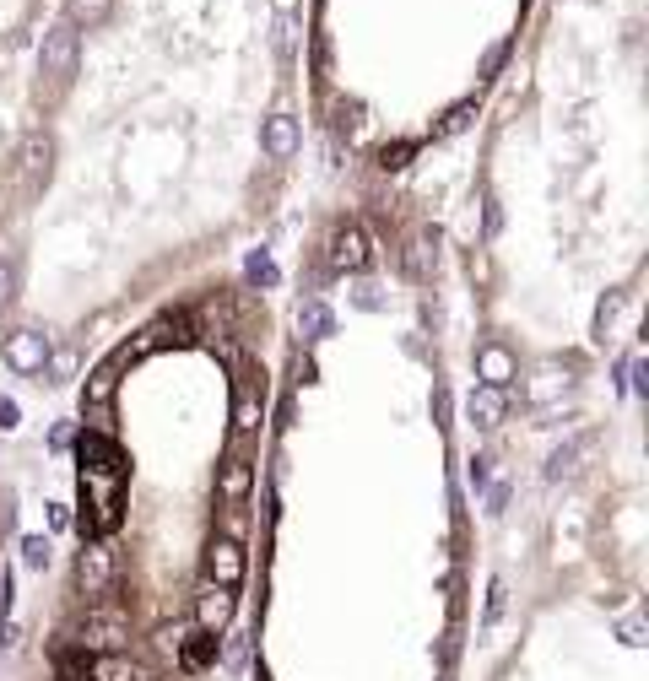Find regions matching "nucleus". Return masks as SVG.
I'll return each mask as SVG.
<instances>
[{
	"mask_svg": "<svg viewBox=\"0 0 649 681\" xmlns=\"http://www.w3.org/2000/svg\"><path fill=\"white\" fill-rule=\"evenodd\" d=\"M71 76H76V28L71 22H55L44 33V49H38V82L55 98V92L71 87Z\"/></svg>",
	"mask_w": 649,
	"mask_h": 681,
	"instance_id": "nucleus-1",
	"label": "nucleus"
},
{
	"mask_svg": "<svg viewBox=\"0 0 649 681\" xmlns=\"http://www.w3.org/2000/svg\"><path fill=\"white\" fill-rule=\"evenodd\" d=\"M49 157H55V141H49L44 130H28L17 146V190L22 195H33L38 184L49 179Z\"/></svg>",
	"mask_w": 649,
	"mask_h": 681,
	"instance_id": "nucleus-2",
	"label": "nucleus"
},
{
	"mask_svg": "<svg viewBox=\"0 0 649 681\" xmlns=\"http://www.w3.org/2000/svg\"><path fill=\"white\" fill-rule=\"evenodd\" d=\"M325 260H330V271H363V265H368V233H363L357 222L330 227Z\"/></svg>",
	"mask_w": 649,
	"mask_h": 681,
	"instance_id": "nucleus-3",
	"label": "nucleus"
},
{
	"mask_svg": "<svg viewBox=\"0 0 649 681\" xmlns=\"http://www.w3.org/2000/svg\"><path fill=\"white\" fill-rule=\"evenodd\" d=\"M6 363L17 373H44L49 336H44V330H17V336H6Z\"/></svg>",
	"mask_w": 649,
	"mask_h": 681,
	"instance_id": "nucleus-4",
	"label": "nucleus"
},
{
	"mask_svg": "<svg viewBox=\"0 0 649 681\" xmlns=\"http://www.w3.org/2000/svg\"><path fill=\"white\" fill-rule=\"evenodd\" d=\"M206 568H211V584H233L244 579V546H238L233 536H217L211 541V552H206Z\"/></svg>",
	"mask_w": 649,
	"mask_h": 681,
	"instance_id": "nucleus-5",
	"label": "nucleus"
},
{
	"mask_svg": "<svg viewBox=\"0 0 649 681\" xmlns=\"http://www.w3.org/2000/svg\"><path fill=\"white\" fill-rule=\"evenodd\" d=\"M76 454H82V465H87L92 482H109V476H119V449H114L103 433H82Z\"/></svg>",
	"mask_w": 649,
	"mask_h": 681,
	"instance_id": "nucleus-6",
	"label": "nucleus"
},
{
	"mask_svg": "<svg viewBox=\"0 0 649 681\" xmlns=\"http://www.w3.org/2000/svg\"><path fill=\"white\" fill-rule=\"evenodd\" d=\"M476 379H482L487 390H509V379H514L509 346H503V341H487L482 352H476Z\"/></svg>",
	"mask_w": 649,
	"mask_h": 681,
	"instance_id": "nucleus-7",
	"label": "nucleus"
},
{
	"mask_svg": "<svg viewBox=\"0 0 649 681\" xmlns=\"http://www.w3.org/2000/svg\"><path fill=\"white\" fill-rule=\"evenodd\" d=\"M195 617H201V633H222V627L233 622V590L228 584H206Z\"/></svg>",
	"mask_w": 649,
	"mask_h": 681,
	"instance_id": "nucleus-8",
	"label": "nucleus"
},
{
	"mask_svg": "<svg viewBox=\"0 0 649 681\" xmlns=\"http://www.w3.org/2000/svg\"><path fill=\"white\" fill-rule=\"evenodd\" d=\"M466 417L476 427H498L503 417H509V390H487V384H476L471 400H466Z\"/></svg>",
	"mask_w": 649,
	"mask_h": 681,
	"instance_id": "nucleus-9",
	"label": "nucleus"
},
{
	"mask_svg": "<svg viewBox=\"0 0 649 681\" xmlns=\"http://www.w3.org/2000/svg\"><path fill=\"white\" fill-rule=\"evenodd\" d=\"M76 579H82V590H87V595H103V590H109V579H114V557H109V546H87L82 563H76Z\"/></svg>",
	"mask_w": 649,
	"mask_h": 681,
	"instance_id": "nucleus-10",
	"label": "nucleus"
},
{
	"mask_svg": "<svg viewBox=\"0 0 649 681\" xmlns=\"http://www.w3.org/2000/svg\"><path fill=\"white\" fill-rule=\"evenodd\" d=\"M266 152L271 157H293L298 152V119L293 114H271L266 119Z\"/></svg>",
	"mask_w": 649,
	"mask_h": 681,
	"instance_id": "nucleus-11",
	"label": "nucleus"
},
{
	"mask_svg": "<svg viewBox=\"0 0 649 681\" xmlns=\"http://www.w3.org/2000/svg\"><path fill=\"white\" fill-rule=\"evenodd\" d=\"M233 422H238V433H255V427H260V384H255V373H249V379L238 384V400H233Z\"/></svg>",
	"mask_w": 649,
	"mask_h": 681,
	"instance_id": "nucleus-12",
	"label": "nucleus"
},
{
	"mask_svg": "<svg viewBox=\"0 0 649 681\" xmlns=\"http://www.w3.org/2000/svg\"><path fill=\"white\" fill-rule=\"evenodd\" d=\"M92 681H152L147 665H130L125 654H103L98 665H92Z\"/></svg>",
	"mask_w": 649,
	"mask_h": 681,
	"instance_id": "nucleus-13",
	"label": "nucleus"
},
{
	"mask_svg": "<svg viewBox=\"0 0 649 681\" xmlns=\"http://www.w3.org/2000/svg\"><path fill=\"white\" fill-rule=\"evenodd\" d=\"M249 482H255V471H249V460H228L222 465V498H228V509L249 498Z\"/></svg>",
	"mask_w": 649,
	"mask_h": 681,
	"instance_id": "nucleus-14",
	"label": "nucleus"
},
{
	"mask_svg": "<svg viewBox=\"0 0 649 681\" xmlns=\"http://www.w3.org/2000/svg\"><path fill=\"white\" fill-rule=\"evenodd\" d=\"M109 11H114V0H71V6H65V22H71V28H103Z\"/></svg>",
	"mask_w": 649,
	"mask_h": 681,
	"instance_id": "nucleus-15",
	"label": "nucleus"
},
{
	"mask_svg": "<svg viewBox=\"0 0 649 681\" xmlns=\"http://www.w3.org/2000/svg\"><path fill=\"white\" fill-rule=\"evenodd\" d=\"M109 400H114V368H98L87 379V411L92 417H109Z\"/></svg>",
	"mask_w": 649,
	"mask_h": 681,
	"instance_id": "nucleus-16",
	"label": "nucleus"
},
{
	"mask_svg": "<svg viewBox=\"0 0 649 681\" xmlns=\"http://www.w3.org/2000/svg\"><path fill=\"white\" fill-rule=\"evenodd\" d=\"M179 660H184V671H201V665L217 660V638H211V633H190V638H184V649H179Z\"/></svg>",
	"mask_w": 649,
	"mask_h": 681,
	"instance_id": "nucleus-17",
	"label": "nucleus"
},
{
	"mask_svg": "<svg viewBox=\"0 0 649 681\" xmlns=\"http://www.w3.org/2000/svg\"><path fill=\"white\" fill-rule=\"evenodd\" d=\"M558 390H568V368L541 363V368H536V384H531V400H552Z\"/></svg>",
	"mask_w": 649,
	"mask_h": 681,
	"instance_id": "nucleus-18",
	"label": "nucleus"
},
{
	"mask_svg": "<svg viewBox=\"0 0 649 681\" xmlns=\"http://www.w3.org/2000/svg\"><path fill=\"white\" fill-rule=\"evenodd\" d=\"M119 638H125V627H119L114 617H92V622H87V638H82V644H98V649H114V644H119Z\"/></svg>",
	"mask_w": 649,
	"mask_h": 681,
	"instance_id": "nucleus-19",
	"label": "nucleus"
},
{
	"mask_svg": "<svg viewBox=\"0 0 649 681\" xmlns=\"http://www.w3.org/2000/svg\"><path fill=\"white\" fill-rule=\"evenodd\" d=\"M44 373H49V384H65V379H71V373H76V352H71V346H60V352H49Z\"/></svg>",
	"mask_w": 649,
	"mask_h": 681,
	"instance_id": "nucleus-20",
	"label": "nucleus"
},
{
	"mask_svg": "<svg viewBox=\"0 0 649 681\" xmlns=\"http://www.w3.org/2000/svg\"><path fill=\"white\" fill-rule=\"evenodd\" d=\"M330 325H336V319H330L325 303H303V330H309V336H330Z\"/></svg>",
	"mask_w": 649,
	"mask_h": 681,
	"instance_id": "nucleus-21",
	"label": "nucleus"
},
{
	"mask_svg": "<svg viewBox=\"0 0 649 681\" xmlns=\"http://www.w3.org/2000/svg\"><path fill=\"white\" fill-rule=\"evenodd\" d=\"M585 444H590V438H579V444H563L558 454H552V465H547V476H552V482L574 471V460H579V449H585Z\"/></svg>",
	"mask_w": 649,
	"mask_h": 681,
	"instance_id": "nucleus-22",
	"label": "nucleus"
},
{
	"mask_svg": "<svg viewBox=\"0 0 649 681\" xmlns=\"http://www.w3.org/2000/svg\"><path fill=\"white\" fill-rule=\"evenodd\" d=\"M22 563H28V568H44V563H49V541H44V536H22Z\"/></svg>",
	"mask_w": 649,
	"mask_h": 681,
	"instance_id": "nucleus-23",
	"label": "nucleus"
},
{
	"mask_svg": "<svg viewBox=\"0 0 649 681\" xmlns=\"http://www.w3.org/2000/svg\"><path fill=\"white\" fill-rule=\"evenodd\" d=\"M471 114H476V103L466 98V103H455V109L444 114V136H455V130H466L471 125Z\"/></svg>",
	"mask_w": 649,
	"mask_h": 681,
	"instance_id": "nucleus-24",
	"label": "nucleus"
},
{
	"mask_svg": "<svg viewBox=\"0 0 649 681\" xmlns=\"http://www.w3.org/2000/svg\"><path fill=\"white\" fill-rule=\"evenodd\" d=\"M249 282H260V287H271L276 282V265L266 255H249Z\"/></svg>",
	"mask_w": 649,
	"mask_h": 681,
	"instance_id": "nucleus-25",
	"label": "nucleus"
},
{
	"mask_svg": "<svg viewBox=\"0 0 649 681\" xmlns=\"http://www.w3.org/2000/svg\"><path fill=\"white\" fill-rule=\"evenodd\" d=\"M406 157H412V146H406V141L401 146H384V168H401Z\"/></svg>",
	"mask_w": 649,
	"mask_h": 681,
	"instance_id": "nucleus-26",
	"label": "nucleus"
},
{
	"mask_svg": "<svg viewBox=\"0 0 649 681\" xmlns=\"http://www.w3.org/2000/svg\"><path fill=\"white\" fill-rule=\"evenodd\" d=\"M498 65H503V44H493V49H487V55H482V76H493Z\"/></svg>",
	"mask_w": 649,
	"mask_h": 681,
	"instance_id": "nucleus-27",
	"label": "nucleus"
},
{
	"mask_svg": "<svg viewBox=\"0 0 649 681\" xmlns=\"http://www.w3.org/2000/svg\"><path fill=\"white\" fill-rule=\"evenodd\" d=\"M0 427H17V400H0Z\"/></svg>",
	"mask_w": 649,
	"mask_h": 681,
	"instance_id": "nucleus-28",
	"label": "nucleus"
},
{
	"mask_svg": "<svg viewBox=\"0 0 649 681\" xmlns=\"http://www.w3.org/2000/svg\"><path fill=\"white\" fill-rule=\"evenodd\" d=\"M11 298V265H0V303Z\"/></svg>",
	"mask_w": 649,
	"mask_h": 681,
	"instance_id": "nucleus-29",
	"label": "nucleus"
}]
</instances>
